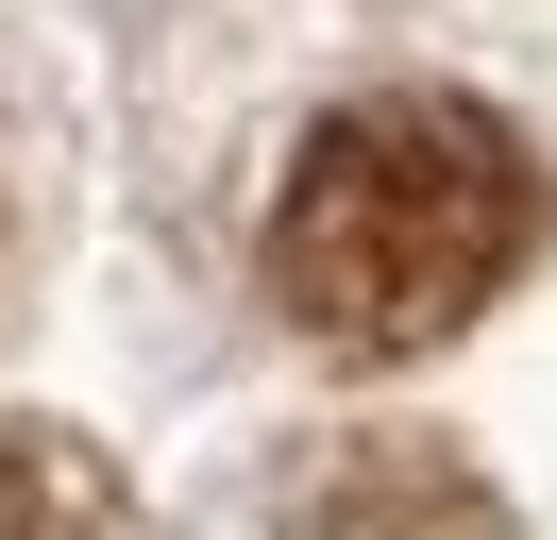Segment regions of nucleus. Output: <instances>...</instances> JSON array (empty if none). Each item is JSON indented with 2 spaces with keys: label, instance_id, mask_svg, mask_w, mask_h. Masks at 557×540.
<instances>
[{
  "label": "nucleus",
  "instance_id": "nucleus-2",
  "mask_svg": "<svg viewBox=\"0 0 557 540\" xmlns=\"http://www.w3.org/2000/svg\"><path fill=\"white\" fill-rule=\"evenodd\" d=\"M0 540H102V472L69 439H0Z\"/></svg>",
  "mask_w": 557,
  "mask_h": 540
},
{
  "label": "nucleus",
  "instance_id": "nucleus-1",
  "mask_svg": "<svg viewBox=\"0 0 557 540\" xmlns=\"http://www.w3.org/2000/svg\"><path fill=\"white\" fill-rule=\"evenodd\" d=\"M523 254H541V152L456 85L338 101L271 186V304L321 355H440L523 287Z\"/></svg>",
  "mask_w": 557,
  "mask_h": 540
}]
</instances>
